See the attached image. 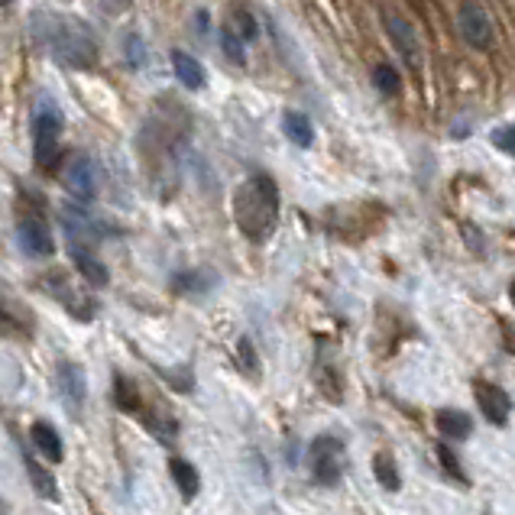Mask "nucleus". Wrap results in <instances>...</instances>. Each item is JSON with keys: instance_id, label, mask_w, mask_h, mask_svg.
I'll use <instances>...</instances> for the list:
<instances>
[{"instance_id": "nucleus-1", "label": "nucleus", "mask_w": 515, "mask_h": 515, "mask_svg": "<svg viewBox=\"0 0 515 515\" xmlns=\"http://www.w3.org/2000/svg\"><path fill=\"white\" fill-rule=\"evenodd\" d=\"M33 30L46 52L65 69H91L98 62V43L94 33L75 17L62 13H33Z\"/></svg>"}, {"instance_id": "nucleus-2", "label": "nucleus", "mask_w": 515, "mask_h": 515, "mask_svg": "<svg viewBox=\"0 0 515 515\" xmlns=\"http://www.w3.org/2000/svg\"><path fill=\"white\" fill-rule=\"evenodd\" d=\"M234 221L240 234L263 243L279 224V188L266 172H256L250 179H243L234 192Z\"/></svg>"}, {"instance_id": "nucleus-3", "label": "nucleus", "mask_w": 515, "mask_h": 515, "mask_svg": "<svg viewBox=\"0 0 515 515\" xmlns=\"http://www.w3.org/2000/svg\"><path fill=\"white\" fill-rule=\"evenodd\" d=\"M114 399H117L120 412L140 418V422L153 431L159 441H172L175 435H179V418H175V412L169 409L166 399H162L153 386H143L140 379L117 373L114 376Z\"/></svg>"}, {"instance_id": "nucleus-4", "label": "nucleus", "mask_w": 515, "mask_h": 515, "mask_svg": "<svg viewBox=\"0 0 515 515\" xmlns=\"http://www.w3.org/2000/svg\"><path fill=\"white\" fill-rule=\"evenodd\" d=\"M33 133V159L43 172H56L59 162H65L62 153V133H65V114L52 94H39L30 117Z\"/></svg>"}, {"instance_id": "nucleus-5", "label": "nucleus", "mask_w": 515, "mask_h": 515, "mask_svg": "<svg viewBox=\"0 0 515 515\" xmlns=\"http://www.w3.org/2000/svg\"><path fill=\"white\" fill-rule=\"evenodd\" d=\"M39 289L49 292L78 321H91L94 311H98V308H94V298L85 289H81V286H75L72 276L62 273V269H52V273H46L43 279H39Z\"/></svg>"}, {"instance_id": "nucleus-6", "label": "nucleus", "mask_w": 515, "mask_h": 515, "mask_svg": "<svg viewBox=\"0 0 515 515\" xmlns=\"http://www.w3.org/2000/svg\"><path fill=\"white\" fill-rule=\"evenodd\" d=\"M311 473L321 486H337L344 477V467H347V451L344 444L331 438V435H321L311 441Z\"/></svg>"}, {"instance_id": "nucleus-7", "label": "nucleus", "mask_w": 515, "mask_h": 515, "mask_svg": "<svg viewBox=\"0 0 515 515\" xmlns=\"http://www.w3.org/2000/svg\"><path fill=\"white\" fill-rule=\"evenodd\" d=\"M457 30H460V39L477 49V52H490L493 43H496V33H493V20L490 13H486L477 0H464L457 10Z\"/></svg>"}, {"instance_id": "nucleus-8", "label": "nucleus", "mask_w": 515, "mask_h": 515, "mask_svg": "<svg viewBox=\"0 0 515 515\" xmlns=\"http://www.w3.org/2000/svg\"><path fill=\"white\" fill-rule=\"evenodd\" d=\"M62 185H65V192L78 201L98 198V169H94V159H88L85 153H75L72 159H65Z\"/></svg>"}, {"instance_id": "nucleus-9", "label": "nucleus", "mask_w": 515, "mask_h": 515, "mask_svg": "<svg viewBox=\"0 0 515 515\" xmlns=\"http://www.w3.org/2000/svg\"><path fill=\"white\" fill-rule=\"evenodd\" d=\"M386 33L392 39V46H396L399 59L409 65L412 72H422V39H418L415 26L399 17V13H386Z\"/></svg>"}, {"instance_id": "nucleus-10", "label": "nucleus", "mask_w": 515, "mask_h": 515, "mask_svg": "<svg viewBox=\"0 0 515 515\" xmlns=\"http://www.w3.org/2000/svg\"><path fill=\"white\" fill-rule=\"evenodd\" d=\"M17 240H20L23 253H30V256H52V250H56L49 224L39 218L36 211H26V208L17 214Z\"/></svg>"}, {"instance_id": "nucleus-11", "label": "nucleus", "mask_w": 515, "mask_h": 515, "mask_svg": "<svg viewBox=\"0 0 515 515\" xmlns=\"http://www.w3.org/2000/svg\"><path fill=\"white\" fill-rule=\"evenodd\" d=\"M473 392H477V405H480V412L486 415V422H493V425H506L509 422V415H512V399H509V392L503 386H496V383H480L473 386Z\"/></svg>"}, {"instance_id": "nucleus-12", "label": "nucleus", "mask_w": 515, "mask_h": 515, "mask_svg": "<svg viewBox=\"0 0 515 515\" xmlns=\"http://www.w3.org/2000/svg\"><path fill=\"white\" fill-rule=\"evenodd\" d=\"M56 386H59L65 409L72 415H81V409H85V373H81V367H75V363H62L56 373Z\"/></svg>"}, {"instance_id": "nucleus-13", "label": "nucleus", "mask_w": 515, "mask_h": 515, "mask_svg": "<svg viewBox=\"0 0 515 515\" xmlns=\"http://www.w3.org/2000/svg\"><path fill=\"white\" fill-rule=\"evenodd\" d=\"M62 227H65V234H69V243L72 247H94L101 237V230L98 224H94L85 211H78V208H62Z\"/></svg>"}, {"instance_id": "nucleus-14", "label": "nucleus", "mask_w": 515, "mask_h": 515, "mask_svg": "<svg viewBox=\"0 0 515 515\" xmlns=\"http://www.w3.org/2000/svg\"><path fill=\"white\" fill-rule=\"evenodd\" d=\"M172 72H175V78H179V85H185L188 91H205L208 88V69L192 56V52L172 49Z\"/></svg>"}, {"instance_id": "nucleus-15", "label": "nucleus", "mask_w": 515, "mask_h": 515, "mask_svg": "<svg viewBox=\"0 0 515 515\" xmlns=\"http://www.w3.org/2000/svg\"><path fill=\"white\" fill-rule=\"evenodd\" d=\"M33 331V315L20 302L4 295L0 289V334L4 337H26Z\"/></svg>"}, {"instance_id": "nucleus-16", "label": "nucleus", "mask_w": 515, "mask_h": 515, "mask_svg": "<svg viewBox=\"0 0 515 515\" xmlns=\"http://www.w3.org/2000/svg\"><path fill=\"white\" fill-rule=\"evenodd\" d=\"M224 30H230L243 46L247 43H256V36H260V23H256L253 10L243 7V4H234L227 10V20H224Z\"/></svg>"}, {"instance_id": "nucleus-17", "label": "nucleus", "mask_w": 515, "mask_h": 515, "mask_svg": "<svg viewBox=\"0 0 515 515\" xmlns=\"http://www.w3.org/2000/svg\"><path fill=\"white\" fill-rule=\"evenodd\" d=\"M72 253V263H75V269L81 276H85L91 286H98V289H104L107 282H111V276H107V266L98 260V256H94L88 247H72L69 250Z\"/></svg>"}, {"instance_id": "nucleus-18", "label": "nucleus", "mask_w": 515, "mask_h": 515, "mask_svg": "<svg viewBox=\"0 0 515 515\" xmlns=\"http://www.w3.org/2000/svg\"><path fill=\"white\" fill-rule=\"evenodd\" d=\"M30 441L36 447V454H43L46 460H52V464H59L62 460V438L49 422H36L30 428Z\"/></svg>"}, {"instance_id": "nucleus-19", "label": "nucleus", "mask_w": 515, "mask_h": 515, "mask_svg": "<svg viewBox=\"0 0 515 515\" xmlns=\"http://www.w3.org/2000/svg\"><path fill=\"white\" fill-rule=\"evenodd\" d=\"M282 133L295 143L308 149L311 143H315V124H311V117L302 114V111H286L282 114Z\"/></svg>"}, {"instance_id": "nucleus-20", "label": "nucleus", "mask_w": 515, "mask_h": 515, "mask_svg": "<svg viewBox=\"0 0 515 515\" xmlns=\"http://www.w3.org/2000/svg\"><path fill=\"white\" fill-rule=\"evenodd\" d=\"M435 425L444 438H454V441H464L470 431H473V422H470V415L467 412H460V409H441L435 415Z\"/></svg>"}, {"instance_id": "nucleus-21", "label": "nucleus", "mask_w": 515, "mask_h": 515, "mask_svg": "<svg viewBox=\"0 0 515 515\" xmlns=\"http://www.w3.org/2000/svg\"><path fill=\"white\" fill-rule=\"evenodd\" d=\"M23 464H26V473H30V483H33V490L39 496H46V499H56L59 490H56V480H52V473L39 464V460L30 454V451H23Z\"/></svg>"}, {"instance_id": "nucleus-22", "label": "nucleus", "mask_w": 515, "mask_h": 515, "mask_svg": "<svg viewBox=\"0 0 515 515\" xmlns=\"http://www.w3.org/2000/svg\"><path fill=\"white\" fill-rule=\"evenodd\" d=\"M169 473H172L175 486H179V493H182L185 499H195L198 486H201V480H198V470H195L192 464H188V460H182V457H172V460H169Z\"/></svg>"}, {"instance_id": "nucleus-23", "label": "nucleus", "mask_w": 515, "mask_h": 515, "mask_svg": "<svg viewBox=\"0 0 515 515\" xmlns=\"http://www.w3.org/2000/svg\"><path fill=\"white\" fill-rule=\"evenodd\" d=\"M373 473H376V480L386 486V490H399V486H402L396 460H392V454H386V451L373 457Z\"/></svg>"}, {"instance_id": "nucleus-24", "label": "nucleus", "mask_w": 515, "mask_h": 515, "mask_svg": "<svg viewBox=\"0 0 515 515\" xmlns=\"http://www.w3.org/2000/svg\"><path fill=\"white\" fill-rule=\"evenodd\" d=\"M373 85H376L379 91H383V94H389V98H392V94H399V88H402V78H399V72L392 69L389 62H379L376 69H373Z\"/></svg>"}, {"instance_id": "nucleus-25", "label": "nucleus", "mask_w": 515, "mask_h": 515, "mask_svg": "<svg viewBox=\"0 0 515 515\" xmlns=\"http://www.w3.org/2000/svg\"><path fill=\"white\" fill-rule=\"evenodd\" d=\"M172 286L179 292H205L214 286V276L211 273H179Z\"/></svg>"}, {"instance_id": "nucleus-26", "label": "nucleus", "mask_w": 515, "mask_h": 515, "mask_svg": "<svg viewBox=\"0 0 515 515\" xmlns=\"http://www.w3.org/2000/svg\"><path fill=\"white\" fill-rule=\"evenodd\" d=\"M221 52H224V56H227L230 62H234V65H243V62H247V46H243L240 39H237L234 33H230V30H224V26H221Z\"/></svg>"}, {"instance_id": "nucleus-27", "label": "nucleus", "mask_w": 515, "mask_h": 515, "mask_svg": "<svg viewBox=\"0 0 515 515\" xmlns=\"http://www.w3.org/2000/svg\"><path fill=\"white\" fill-rule=\"evenodd\" d=\"M435 454H438V464H441V467H444L447 473H451V477H454V480H457L460 486H467V477H464V470L457 467V457H454L451 451H447V447H441V444H438V451H435Z\"/></svg>"}, {"instance_id": "nucleus-28", "label": "nucleus", "mask_w": 515, "mask_h": 515, "mask_svg": "<svg viewBox=\"0 0 515 515\" xmlns=\"http://www.w3.org/2000/svg\"><path fill=\"white\" fill-rule=\"evenodd\" d=\"M237 350H240V367H243V373H247V376H260V363H256V350H253V344L247 341V337H243Z\"/></svg>"}, {"instance_id": "nucleus-29", "label": "nucleus", "mask_w": 515, "mask_h": 515, "mask_svg": "<svg viewBox=\"0 0 515 515\" xmlns=\"http://www.w3.org/2000/svg\"><path fill=\"white\" fill-rule=\"evenodd\" d=\"M493 146L496 149H503V153H509V156H515V124H506V127H499V130H493Z\"/></svg>"}, {"instance_id": "nucleus-30", "label": "nucleus", "mask_w": 515, "mask_h": 515, "mask_svg": "<svg viewBox=\"0 0 515 515\" xmlns=\"http://www.w3.org/2000/svg\"><path fill=\"white\" fill-rule=\"evenodd\" d=\"M13 4V0H0V7H10Z\"/></svg>"}]
</instances>
